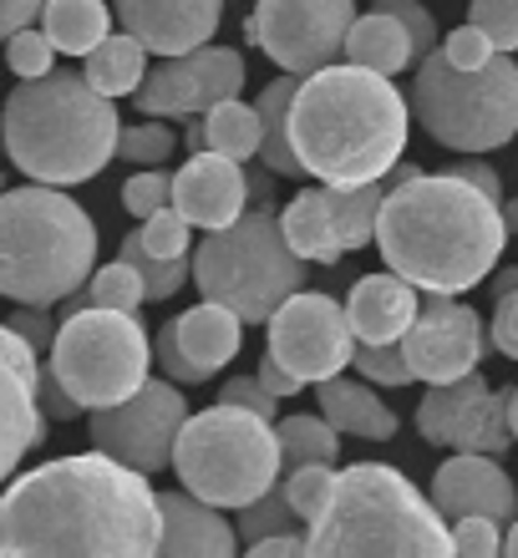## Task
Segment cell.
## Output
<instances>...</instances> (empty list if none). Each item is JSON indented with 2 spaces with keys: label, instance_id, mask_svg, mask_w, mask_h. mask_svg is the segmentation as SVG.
<instances>
[{
  "label": "cell",
  "instance_id": "obj_19",
  "mask_svg": "<svg viewBox=\"0 0 518 558\" xmlns=\"http://www.w3.org/2000/svg\"><path fill=\"white\" fill-rule=\"evenodd\" d=\"M432 502L437 513L453 518H493L514 523L518 518V487L493 452H458L432 472Z\"/></svg>",
  "mask_w": 518,
  "mask_h": 558
},
{
  "label": "cell",
  "instance_id": "obj_34",
  "mask_svg": "<svg viewBox=\"0 0 518 558\" xmlns=\"http://www.w3.org/2000/svg\"><path fill=\"white\" fill-rule=\"evenodd\" d=\"M296 523H300L296 502H290L285 483H275L269 493H260L254 502H244V508H239V544L250 548V544H260V538H269V533L296 529Z\"/></svg>",
  "mask_w": 518,
  "mask_h": 558
},
{
  "label": "cell",
  "instance_id": "obj_17",
  "mask_svg": "<svg viewBox=\"0 0 518 558\" xmlns=\"http://www.w3.org/2000/svg\"><path fill=\"white\" fill-rule=\"evenodd\" d=\"M46 437L41 412V366L36 345L11 320H0V483L21 468V457Z\"/></svg>",
  "mask_w": 518,
  "mask_h": 558
},
{
  "label": "cell",
  "instance_id": "obj_26",
  "mask_svg": "<svg viewBox=\"0 0 518 558\" xmlns=\"http://www.w3.org/2000/svg\"><path fill=\"white\" fill-rule=\"evenodd\" d=\"M321 198H326L330 229L346 250H361L376 239V219H382L386 204V183L371 178V183H321Z\"/></svg>",
  "mask_w": 518,
  "mask_h": 558
},
{
  "label": "cell",
  "instance_id": "obj_37",
  "mask_svg": "<svg viewBox=\"0 0 518 558\" xmlns=\"http://www.w3.org/2000/svg\"><path fill=\"white\" fill-rule=\"evenodd\" d=\"M351 366L361 371L371 386H407V381H417V371H412V361H407V351H401V340H382V345L356 340Z\"/></svg>",
  "mask_w": 518,
  "mask_h": 558
},
{
  "label": "cell",
  "instance_id": "obj_4",
  "mask_svg": "<svg viewBox=\"0 0 518 558\" xmlns=\"http://www.w3.org/2000/svg\"><path fill=\"white\" fill-rule=\"evenodd\" d=\"M118 107L87 82V72L26 76L0 107V143L36 183H87L118 158Z\"/></svg>",
  "mask_w": 518,
  "mask_h": 558
},
{
  "label": "cell",
  "instance_id": "obj_56",
  "mask_svg": "<svg viewBox=\"0 0 518 558\" xmlns=\"http://www.w3.org/2000/svg\"><path fill=\"white\" fill-rule=\"evenodd\" d=\"M508 290H518V269H504V275L493 279V294H508Z\"/></svg>",
  "mask_w": 518,
  "mask_h": 558
},
{
  "label": "cell",
  "instance_id": "obj_1",
  "mask_svg": "<svg viewBox=\"0 0 518 558\" xmlns=\"http://www.w3.org/2000/svg\"><path fill=\"white\" fill-rule=\"evenodd\" d=\"M148 472L107 452L57 457L0 493V554H158Z\"/></svg>",
  "mask_w": 518,
  "mask_h": 558
},
{
  "label": "cell",
  "instance_id": "obj_36",
  "mask_svg": "<svg viewBox=\"0 0 518 558\" xmlns=\"http://www.w3.org/2000/svg\"><path fill=\"white\" fill-rule=\"evenodd\" d=\"M148 300V290H143V275H137L128 259H112V265H103L97 275L87 279V305H107V310H137Z\"/></svg>",
  "mask_w": 518,
  "mask_h": 558
},
{
  "label": "cell",
  "instance_id": "obj_61",
  "mask_svg": "<svg viewBox=\"0 0 518 558\" xmlns=\"http://www.w3.org/2000/svg\"><path fill=\"white\" fill-rule=\"evenodd\" d=\"M0 300H5V294H0Z\"/></svg>",
  "mask_w": 518,
  "mask_h": 558
},
{
  "label": "cell",
  "instance_id": "obj_11",
  "mask_svg": "<svg viewBox=\"0 0 518 558\" xmlns=\"http://www.w3.org/2000/svg\"><path fill=\"white\" fill-rule=\"evenodd\" d=\"M356 26V0H260L250 15V41L280 72L311 76L346 57Z\"/></svg>",
  "mask_w": 518,
  "mask_h": 558
},
{
  "label": "cell",
  "instance_id": "obj_49",
  "mask_svg": "<svg viewBox=\"0 0 518 558\" xmlns=\"http://www.w3.org/2000/svg\"><path fill=\"white\" fill-rule=\"evenodd\" d=\"M11 330H21V336L36 345V351H51V340H57V325H51V315H46V305H26L11 315Z\"/></svg>",
  "mask_w": 518,
  "mask_h": 558
},
{
  "label": "cell",
  "instance_id": "obj_40",
  "mask_svg": "<svg viewBox=\"0 0 518 558\" xmlns=\"http://www.w3.org/2000/svg\"><path fill=\"white\" fill-rule=\"evenodd\" d=\"M168 204H173V178H168L164 168H143V173H133L122 183V208H128L137 223L153 219V214Z\"/></svg>",
  "mask_w": 518,
  "mask_h": 558
},
{
  "label": "cell",
  "instance_id": "obj_43",
  "mask_svg": "<svg viewBox=\"0 0 518 558\" xmlns=\"http://www.w3.org/2000/svg\"><path fill=\"white\" fill-rule=\"evenodd\" d=\"M443 57L453 61V66H462V72H478V66H489L493 57H498V46H493V36L483 26H458L453 36H447V46H443Z\"/></svg>",
  "mask_w": 518,
  "mask_h": 558
},
{
  "label": "cell",
  "instance_id": "obj_5",
  "mask_svg": "<svg viewBox=\"0 0 518 558\" xmlns=\"http://www.w3.org/2000/svg\"><path fill=\"white\" fill-rule=\"evenodd\" d=\"M97 269V229L57 183L0 193V294L15 305L72 300Z\"/></svg>",
  "mask_w": 518,
  "mask_h": 558
},
{
  "label": "cell",
  "instance_id": "obj_30",
  "mask_svg": "<svg viewBox=\"0 0 518 558\" xmlns=\"http://www.w3.org/2000/svg\"><path fill=\"white\" fill-rule=\"evenodd\" d=\"M41 31L57 41V51L87 57L92 46L112 36V11H107L103 0H46Z\"/></svg>",
  "mask_w": 518,
  "mask_h": 558
},
{
  "label": "cell",
  "instance_id": "obj_27",
  "mask_svg": "<svg viewBox=\"0 0 518 558\" xmlns=\"http://www.w3.org/2000/svg\"><path fill=\"white\" fill-rule=\"evenodd\" d=\"M148 46L137 41L133 31H118V36H107V41H97L87 51V66H82V72H87V82L97 92H103V97H112V102H118V97H128V92H137L143 87V76H148Z\"/></svg>",
  "mask_w": 518,
  "mask_h": 558
},
{
  "label": "cell",
  "instance_id": "obj_24",
  "mask_svg": "<svg viewBox=\"0 0 518 558\" xmlns=\"http://www.w3.org/2000/svg\"><path fill=\"white\" fill-rule=\"evenodd\" d=\"M315 397H321V412H326V422L336 426L341 437H366V441L397 437V416H391V407L366 386V376H361V381L330 376V381L315 386Z\"/></svg>",
  "mask_w": 518,
  "mask_h": 558
},
{
  "label": "cell",
  "instance_id": "obj_7",
  "mask_svg": "<svg viewBox=\"0 0 518 558\" xmlns=\"http://www.w3.org/2000/svg\"><path fill=\"white\" fill-rule=\"evenodd\" d=\"M173 472L193 498L239 513L244 502L280 483V432L269 416L219 401L183 422L173 447Z\"/></svg>",
  "mask_w": 518,
  "mask_h": 558
},
{
  "label": "cell",
  "instance_id": "obj_38",
  "mask_svg": "<svg viewBox=\"0 0 518 558\" xmlns=\"http://www.w3.org/2000/svg\"><path fill=\"white\" fill-rule=\"evenodd\" d=\"M173 133L164 128V118H148L137 122V128H122L118 137V158L122 162H137V168H164L173 158Z\"/></svg>",
  "mask_w": 518,
  "mask_h": 558
},
{
  "label": "cell",
  "instance_id": "obj_58",
  "mask_svg": "<svg viewBox=\"0 0 518 558\" xmlns=\"http://www.w3.org/2000/svg\"><path fill=\"white\" fill-rule=\"evenodd\" d=\"M250 198H269V178H265V173L250 178Z\"/></svg>",
  "mask_w": 518,
  "mask_h": 558
},
{
  "label": "cell",
  "instance_id": "obj_48",
  "mask_svg": "<svg viewBox=\"0 0 518 558\" xmlns=\"http://www.w3.org/2000/svg\"><path fill=\"white\" fill-rule=\"evenodd\" d=\"M493 351H504L508 361H518V290L498 294V305H493Z\"/></svg>",
  "mask_w": 518,
  "mask_h": 558
},
{
  "label": "cell",
  "instance_id": "obj_14",
  "mask_svg": "<svg viewBox=\"0 0 518 558\" xmlns=\"http://www.w3.org/2000/svg\"><path fill=\"white\" fill-rule=\"evenodd\" d=\"M417 432H422L432 447L504 457L508 441H514L508 391H493L478 371H468L458 381L432 386L427 397H422V407H417Z\"/></svg>",
  "mask_w": 518,
  "mask_h": 558
},
{
  "label": "cell",
  "instance_id": "obj_35",
  "mask_svg": "<svg viewBox=\"0 0 518 558\" xmlns=\"http://www.w3.org/2000/svg\"><path fill=\"white\" fill-rule=\"evenodd\" d=\"M336 462H305V468H296L290 477H285V493H290V502H296L300 523H315V518L330 508V498H336Z\"/></svg>",
  "mask_w": 518,
  "mask_h": 558
},
{
  "label": "cell",
  "instance_id": "obj_16",
  "mask_svg": "<svg viewBox=\"0 0 518 558\" xmlns=\"http://www.w3.org/2000/svg\"><path fill=\"white\" fill-rule=\"evenodd\" d=\"M489 345H493V336H483L478 310L443 290H427L417 320L407 325V336H401V351L412 361L417 381H427V386L458 381V376L478 371V361H483Z\"/></svg>",
  "mask_w": 518,
  "mask_h": 558
},
{
  "label": "cell",
  "instance_id": "obj_47",
  "mask_svg": "<svg viewBox=\"0 0 518 558\" xmlns=\"http://www.w3.org/2000/svg\"><path fill=\"white\" fill-rule=\"evenodd\" d=\"M158 366L168 371V381H178V386H193V381H208L204 371L193 366L189 355H183V345H178V330H173V320L158 330Z\"/></svg>",
  "mask_w": 518,
  "mask_h": 558
},
{
  "label": "cell",
  "instance_id": "obj_53",
  "mask_svg": "<svg viewBox=\"0 0 518 558\" xmlns=\"http://www.w3.org/2000/svg\"><path fill=\"white\" fill-rule=\"evenodd\" d=\"M254 558H285V554H311V544H305V533L285 529V533H269V538H260V544H250Z\"/></svg>",
  "mask_w": 518,
  "mask_h": 558
},
{
  "label": "cell",
  "instance_id": "obj_44",
  "mask_svg": "<svg viewBox=\"0 0 518 558\" xmlns=\"http://www.w3.org/2000/svg\"><path fill=\"white\" fill-rule=\"evenodd\" d=\"M453 554H504V533H498L493 518H458L453 523Z\"/></svg>",
  "mask_w": 518,
  "mask_h": 558
},
{
  "label": "cell",
  "instance_id": "obj_25",
  "mask_svg": "<svg viewBox=\"0 0 518 558\" xmlns=\"http://www.w3.org/2000/svg\"><path fill=\"white\" fill-rule=\"evenodd\" d=\"M346 61L371 66V72H382V76H401L407 66H417V41H412V31L401 26L397 11L371 5L366 15H356L351 36H346Z\"/></svg>",
  "mask_w": 518,
  "mask_h": 558
},
{
  "label": "cell",
  "instance_id": "obj_10",
  "mask_svg": "<svg viewBox=\"0 0 518 558\" xmlns=\"http://www.w3.org/2000/svg\"><path fill=\"white\" fill-rule=\"evenodd\" d=\"M148 361L153 340L133 310L76 305L51 340V376L82 401V412L128 401L148 381Z\"/></svg>",
  "mask_w": 518,
  "mask_h": 558
},
{
  "label": "cell",
  "instance_id": "obj_18",
  "mask_svg": "<svg viewBox=\"0 0 518 558\" xmlns=\"http://www.w3.org/2000/svg\"><path fill=\"white\" fill-rule=\"evenodd\" d=\"M250 204V173L239 158H224L214 147L193 153L173 173V208L193 229H229Z\"/></svg>",
  "mask_w": 518,
  "mask_h": 558
},
{
  "label": "cell",
  "instance_id": "obj_8",
  "mask_svg": "<svg viewBox=\"0 0 518 558\" xmlns=\"http://www.w3.org/2000/svg\"><path fill=\"white\" fill-rule=\"evenodd\" d=\"M193 279L204 300L229 305L244 325H265L296 290H305V259L290 250L285 223L269 208H244L229 229L198 244Z\"/></svg>",
  "mask_w": 518,
  "mask_h": 558
},
{
  "label": "cell",
  "instance_id": "obj_12",
  "mask_svg": "<svg viewBox=\"0 0 518 558\" xmlns=\"http://www.w3.org/2000/svg\"><path fill=\"white\" fill-rule=\"evenodd\" d=\"M183 422H189V401L178 381H143L128 401L92 412V447L137 472H164L173 462Z\"/></svg>",
  "mask_w": 518,
  "mask_h": 558
},
{
  "label": "cell",
  "instance_id": "obj_55",
  "mask_svg": "<svg viewBox=\"0 0 518 558\" xmlns=\"http://www.w3.org/2000/svg\"><path fill=\"white\" fill-rule=\"evenodd\" d=\"M189 147L193 153H204L208 147V122L204 118H189Z\"/></svg>",
  "mask_w": 518,
  "mask_h": 558
},
{
  "label": "cell",
  "instance_id": "obj_41",
  "mask_svg": "<svg viewBox=\"0 0 518 558\" xmlns=\"http://www.w3.org/2000/svg\"><path fill=\"white\" fill-rule=\"evenodd\" d=\"M189 229H193V223L183 219L173 204H168V208H158L153 219H143V229H137V234H143V244H148L153 254L178 259V254H189Z\"/></svg>",
  "mask_w": 518,
  "mask_h": 558
},
{
  "label": "cell",
  "instance_id": "obj_57",
  "mask_svg": "<svg viewBox=\"0 0 518 558\" xmlns=\"http://www.w3.org/2000/svg\"><path fill=\"white\" fill-rule=\"evenodd\" d=\"M504 223L508 234H518V198H504Z\"/></svg>",
  "mask_w": 518,
  "mask_h": 558
},
{
  "label": "cell",
  "instance_id": "obj_29",
  "mask_svg": "<svg viewBox=\"0 0 518 558\" xmlns=\"http://www.w3.org/2000/svg\"><path fill=\"white\" fill-rule=\"evenodd\" d=\"M296 92H300V76L296 72H280L260 92V118H265V147H260V158H265L269 173L280 178H305V162L296 158V143H290V107H296Z\"/></svg>",
  "mask_w": 518,
  "mask_h": 558
},
{
  "label": "cell",
  "instance_id": "obj_15",
  "mask_svg": "<svg viewBox=\"0 0 518 558\" xmlns=\"http://www.w3.org/2000/svg\"><path fill=\"white\" fill-rule=\"evenodd\" d=\"M244 92V57L229 46H193L183 57H164L148 66L143 87L133 92L143 118H204L214 102Z\"/></svg>",
  "mask_w": 518,
  "mask_h": 558
},
{
  "label": "cell",
  "instance_id": "obj_21",
  "mask_svg": "<svg viewBox=\"0 0 518 558\" xmlns=\"http://www.w3.org/2000/svg\"><path fill=\"white\" fill-rule=\"evenodd\" d=\"M417 284L397 269H386V275H366L356 279V290L346 294V315H351V330L356 340H366V345H382V340H401L407 336V325L417 320Z\"/></svg>",
  "mask_w": 518,
  "mask_h": 558
},
{
  "label": "cell",
  "instance_id": "obj_39",
  "mask_svg": "<svg viewBox=\"0 0 518 558\" xmlns=\"http://www.w3.org/2000/svg\"><path fill=\"white\" fill-rule=\"evenodd\" d=\"M5 66H11L21 82H26V76L57 72V41L36 26H21L15 36H5Z\"/></svg>",
  "mask_w": 518,
  "mask_h": 558
},
{
  "label": "cell",
  "instance_id": "obj_22",
  "mask_svg": "<svg viewBox=\"0 0 518 558\" xmlns=\"http://www.w3.org/2000/svg\"><path fill=\"white\" fill-rule=\"evenodd\" d=\"M158 513H164V544L158 554H234L239 548V529L224 523L219 508L204 498L183 493H158Z\"/></svg>",
  "mask_w": 518,
  "mask_h": 558
},
{
  "label": "cell",
  "instance_id": "obj_52",
  "mask_svg": "<svg viewBox=\"0 0 518 558\" xmlns=\"http://www.w3.org/2000/svg\"><path fill=\"white\" fill-rule=\"evenodd\" d=\"M254 376H260V381H265L269 391H275V397H296V391H305V381H300V376H296V371H290V366H280L275 355H265Z\"/></svg>",
  "mask_w": 518,
  "mask_h": 558
},
{
  "label": "cell",
  "instance_id": "obj_9",
  "mask_svg": "<svg viewBox=\"0 0 518 558\" xmlns=\"http://www.w3.org/2000/svg\"><path fill=\"white\" fill-rule=\"evenodd\" d=\"M412 112L453 153H489L518 133V66L514 51H498L489 66L462 72L443 51L417 61Z\"/></svg>",
  "mask_w": 518,
  "mask_h": 558
},
{
  "label": "cell",
  "instance_id": "obj_6",
  "mask_svg": "<svg viewBox=\"0 0 518 558\" xmlns=\"http://www.w3.org/2000/svg\"><path fill=\"white\" fill-rule=\"evenodd\" d=\"M305 544L311 554H453V529L397 468L351 462L330 508L305 523Z\"/></svg>",
  "mask_w": 518,
  "mask_h": 558
},
{
  "label": "cell",
  "instance_id": "obj_59",
  "mask_svg": "<svg viewBox=\"0 0 518 558\" xmlns=\"http://www.w3.org/2000/svg\"><path fill=\"white\" fill-rule=\"evenodd\" d=\"M508 422H514V441H518V386H508Z\"/></svg>",
  "mask_w": 518,
  "mask_h": 558
},
{
  "label": "cell",
  "instance_id": "obj_42",
  "mask_svg": "<svg viewBox=\"0 0 518 558\" xmlns=\"http://www.w3.org/2000/svg\"><path fill=\"white\" fill-rule=\"evenodd\" d=\"M468 21L489 31L498 51H518V0H473Z\"/></svg>",
  "mask_w": 518,
  "mask_h": 558
},
{
  "label": "cell",
  "instance_id": "obj_20",
  "mask_svg": "<svg viewBox=\"0 0 518 558\" xmlns=\"http://www.w3.org/2000/svg\"><path fill=\"white\" fill-rule=\"evenodd\" d=\"M224 0H118V26L133 31L153 57H183L219 31Z\"/></svg>",
  "mask_w": 518,
  "mask_h": 558
},
{
  "label": "cell",
  "instance_id": "obj_13",
  "mask_svg": "<svg viewBox=\"0 0 518 558\" xmlns=\"http://www.w3.org/2000/svg\"><path fill=\"white\" fill-rule=\"evenodd\" d=\"M269 330V355L290 366L305 386H321L330 376H341L356 355V330L346 305H336L330 294L296 290L275 315L265 320Z\"/></svg>",
  "mask_w": 518,
  "mask_h": 558
},
{
  "label": "cell",
  "instance_id": "obj_60",
  "mask_svg": "<svg viewBox=\"0 0 518 558\" xmlns=\"http://www.w3.org/2000/svg\"><path fill=\"white\" fill-rule=\"evenodd\" d=\"M504 554H518V518L508 523V533H504Z\"/></svg>",
  "mask_w": 518,
  "mask_h": 558
},
{
  "label": "cell",
  "instance_id": "obj_45",
  "mask_svg": "<svg viewBox=\"0 0 518 558\" xmlns=\"http://www.w3.org/2000/svg\"><path fill=\"white\" fill-rule=\"evenodd\" d=\"M219 401H229V407H244V412H260L275 422V407H280V397L269 391L260 376H234V381H224Z\"/></svg>",
  "mask_w": 518,
  "mask_h": 558
},
{
  "label": "cell",
  "instance_id": "obj_51",
  "mask_svg": "<svg viewBox=\"0 0 518 558\" xmlns=\"http://www.w3.org/2000/svg\"><path fill=\"white\" fill-rule=\"evenodd\" d=\"M41 412H46V416H57V422H72V416L82 412V401H76L72 391H67V386H61L57 376H51V366L41 371Z\"/></svg>",
  "mask_w": 518,
  "mask_h": 558
},
{
  "label": "cell",
  "instance_id": "obj_46",
  "mask_svg": "<svg viewBox=\"0 0 518 558\" xmlns=\"http://www.w3.org/2000/svg\"><path fill=\"white\" fill-rule=\"evenodd\" d=\"M376 5H386V11L401 15V26L412 31V41H417V61L437 51V21H432L427 5H417V0H376Z\"/></svg>",
  "mask_w": 518,
  "mask_h": 558
},
{
  "label": "cell",
  "instance_id": "obj_2",
  "mask_svg": "<svg viewBox=\"0 0 518 558\" xmlns=\"http://www.w3.org/2000/svg\"><path fill=\"white\" fill-rule=\"evenodd\" d=\"M376 244H382L386 269L407 275L417 290L462 294L483 284L504 259V204L473 189L453 168L417 173L412 183L386 189Z\"/></svg>",
  "mask_w": 518,
  "mask_h": 558
},
{
  "label": "cell",
  "instance_id": "obj_28",
  "mask_svg": "<svg viewBox=\"0 0 518 558\" xmlns=\"http://www.w3.org/2000/svg\"><path fill=\"white\" fill-rule=\"evenodd\" d=\"M280 223H285L290 250H296L305 265H341L346 244L336 239V229H330V214H326V198H321V189L296 193V198L285 204Z\"/></svg>",
  "mask_w": 518,
  "mask_h": 558
},
{
  "label": "cell",
  "instance_id": "obj_50",
  "mask_svg": "<svg viewBox=\"0 0 518 558\" xmlns=\"http://www.w3.org/2000/svg\"><path fill=\"white\" fill-rule=\"evenodd\" d=\"M453 173L468 178L473 189H483L489 198H498V204H504V178H498V168H489V162H483V153H462V162L453 168Z\"/></svg>",
  "mask_w": 518,
  "mask_h": 558
},
{
  "label": "cell",
  "instance_id": "obj_32",
  "mask_svg": "<svg viewBox=\"0 0 518 558\" xmlns=\"http://www.w3.org/2000/svg\"><path fill=\"white\" fill-rule=\"evenodd\" d=\"M275 432H280L285 472L305 468V462H336V457H341V432L326 422V412H315V416L296 412V416H285Z\"/></svg>",
  "mask_w": 518,
  "mask_h": 558
},
{
  "label": "cell",
  "instance_id": "obj_54",
  "mask_svg": "<svg viewBox=\"0 0 518 558\" xmlns=\"http://www.w3.org/2000/svg\"><path fill=\"white\" fill-rule=\"evenodd\" d=\"M46 0H0V41L5 36H15L21 26H31L36 15H41Z\"/></svg>",
  "mask_w": 518,
  "mask_h": 558
},
{
  "label": "cell",
  "instance_id": "obj_23",
  "mask_svg": "<svg viewBox=\"0 0 518 558\" xmlns=\"http://www.w3.org/2000/svg\"><path fill=\"white\" fill-rule=\"evenodd\" d=\"M173 330H178L183 355H189L204 376H214V371L229 366V361L239 355V340H244V320H239L229 305H219V300H204V305L183 310V315L173 320Z\"/></svg>",
  "mask_w": 518,
  "mask_h": 558
},
{
  "label": "cell",
  "instance_id": "obj_31",
  "mask_svg": "<svg viewBox=\"0 0 518 558\" xmlns=\"http://www.w3.org/2000/svg\"><path fill=\"white\" fill-rule=\"evenodd\" d=\"M208 122V147L224 153V158H239L250 162L260 158V147H265V118H260V107H244L239 97H224L204 112Z\"/></svg>",
  "mask_w": 518,
  "mask_h": 558
},
{
  "label": "cell",
  "instance_id": "obj_3",
  "mask_svg": "<svg viewBox=\"0 0 518 558\" xmlns=\"http://www.w3.org/2000/svg\"><path fill=\"white\" fill-rule=\"evenodd\" d=\"M412 128V102H401L391 76L330 61L300 76L290 107V143L315 183H371L401 162Z\"/></svg>",
  "mask_w": 518,
  "mask_h": 558
},
{
  "label": "cell",
  "instance_id": "obj_33",
  "mask_svg": "<svg viewBox=\"0 0 518 558\" xmlns=\"http://www.w3.org/2000/svg\"><path fill=\"white\" fill-rule=\"evenodd\" d=\"M122 259L143 275V290H148V300H168V294H178L183 284H189V275H193V259L189 254H178V259H164V254H153L148 244H143V234H128L122 239Z\"/></svg>",
  "mask_w": 518,
  "mask_h": 558
}]
</instances>
